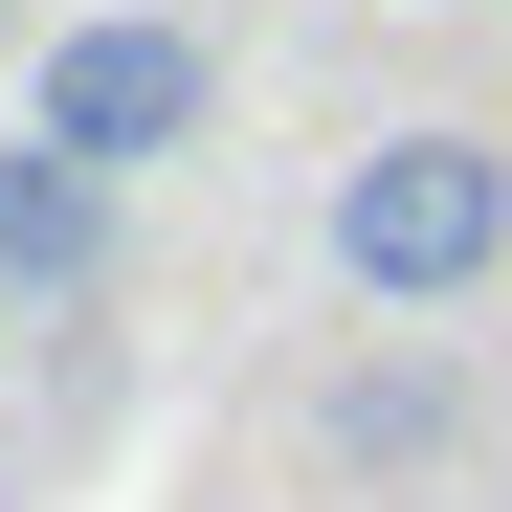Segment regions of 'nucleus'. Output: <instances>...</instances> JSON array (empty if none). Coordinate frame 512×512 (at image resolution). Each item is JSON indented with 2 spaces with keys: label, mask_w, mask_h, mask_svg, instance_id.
<instances>
[{
  "label": "nucleus",
  "mask_w": 512,
  "mask_h": 512,
  "mask_svg": "<svg viewBox=\"0 0 512 512\" xmlns=\"http://www.w3.org/2000/svg\"><path fill=\"white\" fill-rule=\"evenodd\" d=\"M312 245H334V290H379V312H468L512 268V134L490 112H379L357 156H334Z\"/></svg>",
  "instance_id": "1"
},
{
  "label": "nucleus",
  "mask_w": 512,
  "mask_h": 512,
  "mask_svg": "<svg viewBox=\"0 0 512 512\" xmlns=\"http://www.w3.org/2000/svg\"><path fill=\"white\" fill-rule=\"evenodd\" d=\"M23 134L45 156H90V179H179V156L223 134V45H201V0H90V23H45L23 45Z\"/></svg>",
  "instance_id": "2"
},
{
  "label": "nucleus",
  "mask_w": 512,
  "mask_h": 512,
  "mask_svg": "<svg viewBox=\"0 0 512 512\" xmlns=\"http://www.w3.org/2000/svg\"><path fill=\"white\" fill-rule=\"evenodd\" d=\"M0 290H23V312H90V290H112V179L45 156L23 112H0Z\"/></svg>",
  "instance_id": "3"
},
{
  "label": "nucleus",
  "mask_w": 512,
  "mask_h": 512,
  "mask_svg": "<svg viewBox=\"0 0 512 512\" xmlns=\"http://www.w3.org/2000/svg\"><path fill=\"white\" fill-rule=\"evenodd\" d=\"M468 446V357H446V334H401V357H357V379H334V468H446Z\"/></svg>",
  "instance_id": "4"
}]
</instances>
